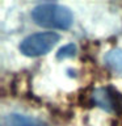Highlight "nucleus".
Here are the masks:
<instances>
[{
    "label": "nucleus",
    "instance_id": "obj_4",
    "mask_svg": "<svg viewBox=\"0 0 122 126\" xmlns=\"http://www.w3.org/2000/svg\"><path fill=\"white\" fill-rule=\"evenodd\" d=\"M5 126H41L35 120L21 114H9L5 118Z\"/></svg>",
    "mask_w": 122,
    "mask_h": 126
},
{
    "label": "nucleus",
    "instance_id": "obj_6",
    "mask_svg": "<svg viewBox=\"0 0 122 126\" xmlns=\"http://www.w3.org/2000/svg\"><path fill=\"white\" fill-rule=\"evenodd\" d=\"M75 51H76V47H75L74 43H70V45H66L63 46L61 50L58 51V55L57 57L59 59H64V58H71L75 55Z\"/></svg>",
    "mask_w": 122,
    "mask_h": 126
},
{
    "label": "nucleus",
    "instance_id": "obj_3",
    "mask_svg": "<svg viewBox=\"0 0 122 126\" xmlns=\"http://www.w3.org/2000/svg\"><path fill=\"white\" fill-rule=\"evenodd\" d=\"M94 104L108 112H116L121 106V97L112 88H98L92 94Z\"/></svg>",
    "mask_w": 122,
    "mask_h": 126
},
{
    "label": "nucleus",
    "instance_id": "obj_1",
    "mask_svg": "<svg viewBox=\"0 0 122 126\" xmlns=\"http://www.w3.org/2000/svg\"><path fill=\"white\" fill-rule=\"evenodd\" d=\"M31 18L37 25L50 29H68L72 25L74 16L71 11L59 4H41L31 11Z\"/></svg>",
    "mask_w": 122,
    "mask_h": 126
},
{
    "label": "nucleus",
    "instance_id": "obj_5",
    "mask_svg": "<svg viewBox=\"0 0 122 126\" xmlns=\"http://www.w3.org/2000/svg\"><path fill=\"white\" fill-rule=\"evenodd\" d=\"M105 62L114 71H122V50H110L105 57Z\"/></svg>",
    "mask_w": 122,
    "mask_h": 126
},
{
    "label": "nucleus",
    "instance_id": "obj_2",
    "mask_svg": "<svg viewBox=\"0 0 122 126\" xmlns=\"http://www.w3.org/2000/svg\"><path fill=\"white\" fill-rule=\"evenodd\" d=\"M59 34L54 32L37 33L26 37L20 45V50L26 57H39L47 54L59 41Z\"/></svg>",
    "mask_w": 122,
    "mask_h": 126
}]
</instances>
